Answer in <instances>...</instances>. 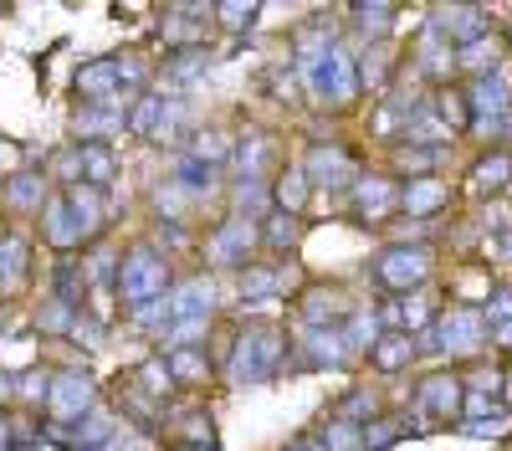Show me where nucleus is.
Returning <instances> with one entry per match:
<instances>
[{"instance_id":"nucleus-12","label":"nucleus","mask_w":512,"mask_h":451,"mask_svg":"<svg viewBox=\"0 0 512 451\" xmlns=\"http://www.w3.org/2000/svg\"><path fill=\"white\" fill-rule=\"evenodd\" d=\"M441 200H446V185H436V180H415V185L405 190V205H410V211H436Z\"/></svg>"},{"instance_id":"nucleus-5","label":"nucleus","mask_w":512,"mask_h":451,"mask_svg":"<svg viewBox=\"0 0 512 451\" xmlns=\"http://www.w3.org/2000/svg\"><path fill=\"white\" fill-rule=\"evenodd\" d=\"M441 339H446V349L461 344V354H477V349H482V318L466 313V308H451V313L441 318Z\"/></svg>"},{"instance_id":"nucleus-23","label":"nucleus","mask_w":512,"mask_h":451,"mask_svg":"<svg viewBox=\"0 0 512 451\" xmlns=\"http://www.w3.org/2000/svg\"><path fill=\"white\" fill-rule=\"evenodd\" d=\"M292 451H328L323 441H292Z\"/></svg>"},{"instance_id":"nucleus-16","label":"nucleus","mask_w":512,"mask_h":451,"mask_svg":"<svg viewBox=\"0 0 512 451\" xmlns=\"http://www.w3.org/2000/svg\"><path fill=\"white\" fill-rule=\"evenodd\" d=\"M139 380H144V385H149V395H169V369H164V364H159V359H154V364H144V369H139Z\"/></svg>"},{"instance_id":"nucleus-8","label":"nucleus","mask_w":512,"mask_h":451,"mask_svg":"<svg viewBox=\"0 0 512 451\" xmlns=\"http://www.w3.org/2000/svg\"><path fill=\"white\" fill-rule=\"evenodd\" d=\"M410 359H415V339H410V334H400V328L379 334V344H374V364H379V369H400V364H410Z\"/></svg>"},{"instance_id":"nucleus-2","label":"nucleus","mask_w":512,"mask_h":451,"mask_svg":"<svg viewBox=\"0 0 512 451\" xmlns=\"http://www.w3.org/2000/svg\"><path fill=\"white\" fill-rule=\"evenodd\" d=\"M277 359H282V334L262 323V328H251V334L241 339V354L231 364V375L236 380H267L277 369Z\"/></svg>"},{"instance_id":"nucleus-7","label":"nucleus","mask_w":512,"mask_h":451,"mask_svg":"<svg viewBox=\"0 0 512 451\" xmlns=\"http://www.w3.org/2000/svg\"><path fill=\"white\" fill-rule=\"evenodd\" d=\"M205 308H210V282L195 277V282H185L180 293L164 303V318H195V313H205Z\"/></svg>"},{"instance_id":"nucleus-15","label":"nucleus","mask_w":512,"mask_h":451,"mask_svg":"<svg viewBox=\"0 0 512 451\" xmlns=\"http://www.w3.org/2000/svg\"><path fill=\"white\" fill-rule=\"evenodd\" d=\"M359 211H364V216H384V211H390V185H379V180L364 185V190H359Z\"/></svg>"},{"instance_id":"nucleus-13","label":"nucleus","mask_w":512,"mask_h":451,"mask_svg":"<svg viewBox=\"0 0 512 451\" xmlns=\"http://www.w3.org/2000/svg\"><path fill=\"white\" fill-rule=\"evenodd\" d=\"M323 446H328V451H369L364 431H359V426H344V421L323 431Z\"/></svg>"},{"instance_id":"nucleus-9","label":"nucleus","mask_w":512,"mask_h":451,"mask_svg":"<svg viewBox=\"0 0 512 451\" xmlns=\"http://www.w3.org/2000/svg\"><path fill=\"white\" fill-rule=\"evenodd\" d=\"M446 36L466 41V47H472V41H482V36H487V11H451V16H446Z\"/></svg>"},{"instance_id":"nucleus-17","label":"nucleus","mask_w":512,"mask_h":451,"mask_svg":"<svg viewBox=\"0 0 512 451\" xmlns=\"http://www.w3.org/2000/svg\"><path fill=\"white\" fill-rule=\"evenodd\" d=\"M308 364H338V339H333V334H328V339L318 334V339H313V354H308Z\"/></svg>"},{"instance_id":"nucleus-6","label":"nucleus","mask_w":512,"mask_h":451,"mask_svg":"<svg viewBox=\"0 0 512 451\" xmlns=\"http://www.w3.org/2000/svg\"><path fill=\"white\" fill-rule=\"evenodd\" d=\"M47 400H52L57 416H82V410H88V400H93V385L82 380V375H62L57 390H52Z\"/></svg>"},{"instance_id":"nucleus-19","label":"nucleus","mask_w":512,"mask_h":451,"mask_svg":"<svg viewBox=\"0 0 512 451\" xmlns=\"http://www.w3.org/2000/svg\"><path fill=\"white\" fill-rule=\"evenodd\" d=\"M292 236H297V231H292V216H277V221H272V231H267V241H272V246H282V241H292Z\"/></svg>"},{"instance_id":"nucleus-14","label":"nucleus","mask_w":512,"mask_h":451,"mask_svg":"<svg viewBox=\"0 0 512 451\" xmlns=\"http://www.w3.org/2000/svg\"><path fill=\"white\" fill-rule=\"evenodd\" d=\"M82 170H88V185H108V175H113V159H108L98 144H82Z\"/></svg>"},{"instance_id":"nucleus-22","label":"nucleus","mask_w":512,"mask_h":451,"mask_svg":"<svg viewBox=\"0 0 512 451\" xmlns=\"http://www.w3.org/2000/svg\"><path fill=\"white\" fill-rule=\"evenodd\" d=\"M21 385H26V390H21L26 400H41V395H47V380H41V375H26Z\"/></svg>"},{"instance_id":"nucleus-21","label":"nucleus","mask_w":512,"mask_h":451,"mask_svg":"<svg viewBox=\"0 0 512 451\" xmlns=\"http://www.w3.org/2000/svg\"><path fill=\"white\" fill-rule=\"evenodd\" d=\"M221 16H231L226 26H246V21L256 16V6H221Z\"/></svg>"},{"instance_id":"nucleus-10","label":"nucleus","mask_w":512,"mask_h":451,"mask_svg":"<svg viewBox=\"0 0 512 451\" xmlns=\"http://www.w3.org/2000/svg\"><path fill=\"white\" fill-rule=\"evenodd\" d=\"M512 180V154H492L477 164V175H472V190H502Z\"/></svg>"},{"instance_id":"nucleus-3","label":"nucleus","mask_w":512,"mask_h":451,"mask_svg":"<svg viewBox=\"0 0 512 451\" xmlns=\"http://www.w3.org/2000/svg\"><path fill=\"white\" fill-rule=\"evenodd\" d=\"M425 272H431V252H425V246H390V252H379V262H374V277L384 287H395V293L420 287Z\"/></svg>"},{"instance_id":"nucleus-20","label":"nucleus","mask_w":512,"mask_h":451,"mask_svg":"<svg viewBox=\"0 0 512 451\" xmlns=\"http://www.w3.org/2000/svg\"><path fill=\"white\" fill-rule=\"evenodd\" d=\"M487 318H512V293H492L487 298Z\"/></svg>"},{"instance_id":"nucleus-4","label":"nucleus","mask_w":512,"mask_h":451,"mask_svg":"<svg viewBox=\"0 0 512 451\" xmlns=\"http://www.w3.org/2000/svg\"><path fill=\"white\" fill-rule=\"evenodd\" d=\"M456 405H461V380L436 375V380L420 385V410H431V421H451Z\"/></svg>"},{"instance_id":"nucleus-1","label":"nucleus","mask_w":512,"mask_h":451,"mask_svg":"<svg viewBox=\"0 0 512 451\" xmlns=\"http://www.w3.org/2000/svg\"><path fill=\"white\" fill-rule=\"evenodd\" d=\"M164 282H169V267L149 252V246H134L128 252V262H123V277H118V293L128 298V303H139V308H149L159 293H164Z\"/></svg>"},{"instance_id":"nucleus-11","label":"nucleus","mask_w":512,"mask_h":451,"mask_svg":"<svg viewBox=\"0 0 512 451\" xmlns=\"http://www.w3.org/2000/svg\"><path fill=\"white\" fill-rule=\"evenodd\" d=\"M308 164H313V175H318V180H349V175H354V164L338 154V149H313Z\"/></svg>"},{"instance_id":"nucleus-18","label":"nucleus","mask_w":512,"mask_h":451,"mask_svg":"<svg viewBox=\"0 0 512 451\" xmlns=\"http://www.w3.org/2000/svg\"><path fill=\"white\" fill-rule=\"evenodd\" d=\"M169 364H175V375H185V380L205 375V359H200V354H175V359H169Z\"/></svg>"}]
</instances>
